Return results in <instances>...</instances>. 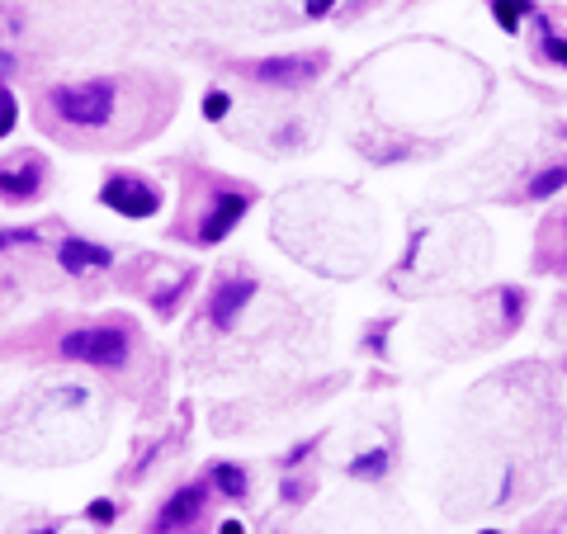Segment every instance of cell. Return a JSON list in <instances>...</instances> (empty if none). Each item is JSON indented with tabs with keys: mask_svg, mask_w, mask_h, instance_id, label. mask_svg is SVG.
I'll list each match as a JSON object with an SVG mask.
<instances>
[{
	"mask_svg": "<svg viewBox=\"0 0 567 534\" xmlns=\"http://www.w3.org/2000/svg\"><path fill=\"white\" fill-rule=\"evenodd\" d=\"M52 104H57V114L66 123H76V128H100L114 114V86L109 80H86V86H66L52 95Z\"/></svg>",
	"mask_w": 567,
	"mask_h": 534,
	"instance_id": "1",
	"label": "cell"
},
{
	"mask_svg": "<svg viewBox=\"0 0 567 534\" xmlns=\"http://www.w3.org/2000/svg\"><path fill=\"white\" fill-rule=\"evenodd\" d=\"M62 355L66 360H80V364H100V369H119L128 360V336L119 326H95V332H72L62 340Z\"/></svg>",
	"mask_w": 567,
	"mask_h": 534,
	"instance_id": "2",
	"label": "cell"
},
{
	"mask_svg": "<svg viewBox=\"0 0 567 534\" xmlns=\"http://www.w3.org/2000/svg\"><path fill=\"white\" fill-rule=\"evenodd\" d=\"M100 199H104L114 213H123V217H151V213L161 209V199L151 195V189L128 185V180H109V185L100 189Z\"/></svg>",
	"mask_w": 567,
	"mask_h": 534,
	"instance_id": "3",
	"label": "cell"
},
{
	"mask_svg": "<svg viewBox=\"0 0 567 534\" xmlns=\"http://www.w3.org/2000/svg\"><path fill=\"white\" fill-rule=\"evenodd\" d=\"M322 72V57H265L256 62V80L265 86H303Z\"/></svg>",
	"mask_w": 567,
	"mask_h": 534,
	"instance_id": "4",
	"label": "cell"
},
{
	"mask_svg": "<svg viewBox=\"0 0 567 534\" xmlns=\"http://www.w3.org/2000/svg\"><path fill=\"white\" fill-rule=\"evenodd\" d=\"M251 298H256V284H251V279H227L223 289L213 294V308H209L213 326H223V332H227V326L241 317V308L251 303Z\"/></svg>",
	"mask_w": 567,
	"mask_h": 534,
	"instance_id": "5",
	"label": "cell"
},
{
	"mask_svg": "<svg viewBox=\"0 0 567 534\" xmlns=\"http://www.w3.org/2000/svg\"><path fill=\"white\" fill-rule=\"evenodd\" d=\"M199 511H203V487H180L175 497L161 506V520H157V525H161V530H185Z\"/></svg>",
	"mask_w": 567,
	"mask_h": 534,
	"instance_id": "6",
	"label": "cell"
},
{
	"mask_svg": "<svg viewBox=\"0 0 567 534\" xmlns=\"http://www.w3.org/2000/svg\"><path fill=\"white\" fill-rule=\"evenodd\" d=\"M246 209H251V199H246V195H223V199H218V209H213V217L199 227V241H223L232 232V223H237Z\"/></svg>",
	"mask_w": 567,
	"mask_h": 534,
	"instance_id": "7",
	"label": "cell"
},
{
	"mask_svg": "<svg viewBox=\"0 0 567 534\" xmlns=\"http://www.w3.org/2000/svg\"><path fill=\"white\" fill-rule=\"evenodd\" d=\"M57 260L72 275H80V270H100V265H109V251L104 246H90V241H62V251H57Z\"/></svg>",
	"mask_w": 567,
	"mask_h": 534,
	"instance_id": "8",
	"label": "cell"
},
{
	"mask_svg": "<svg viewBox=\"0 0 567 534\" xmlns=\"http://www.w3.org/2000/svg\"><path fill=\"white\" fill-rule=\"evenodd\" d=\"M34 189H38V171H5V175H0V195H5V199H29L34 195Z\"/></svg>",
	"mask_w": 567,
	"mask_h": 534,
	"instance_id": "9",
	"label": "cell"
},
{
	"mask_svg": "<svg viewBox=\"0 0 567 534\" xmlns=\"http://www.w3.org/2000/svg\"><path fill=\"white\" fill-rule=\"evenodd\" d=\"M213 483L223 497H246V473L237 469V463H218L213 469Z\"/></svg>",
	"mask_w": 567,
	"mask_h": 534,
	"instance_id": "10",
	"label": "cell"
},
{
	"mask_svg": "<svg viewBox=\"0 0 567 534\" xmlns=\"http://www.w3.org/2000/svg\"><path fill=\"white\" fill-rule=\"evenodd\" d=\"M525 10H530L525 0H492V15H496V24H502V29H510V34L520 29V15H525Z\"/></svg>",
	"mask_w": 567,
	"mask_h": 534,
	"instance_id": "11",
	"label": "cell"
},
{
	"mask_svg": "<svg viewBox=\"0 0 567 534\" xmlns=\"http://www.w3.org/2000/svg\"><path fill=\"white\" fill-rule=\"evenodd\" d=\"M563 185H567V166H553V171H544V175H534L530 195H534V199H548V195H558Z\"/></svg>",
	"mask_w": 567,
	"mask_h": 534,
	"instance_id": "12",
	"label": "cell"
},
{
	"mask_svg": "<svg viewBox=\"0 0 567 534\" xmlns=\"http://www.w3.org/2000/svg\"><path fill=\"white\" fill-rule=\"evenodd\" d=\"M383 469H388V449H373V454H364V459L350 463L355 477H383Z\"/></svg>",
	"mask_w": 567,
	"mask_h": 534,
	"instance_id": "13",
	"label": "cell"
},
{
	"mask_svg": "<svg viewBox=\"0 0 567 534\" xmlns=\"http://www.w3.org/2000/svg\"><path fill=\"white\" fill-rule=\"evenodd\" d=\"M10 128H15V95L0 90V138H10Z\"/></svg>",
	"mask_w": 567,
	"mask_h": 534,
	"instance_id": "14",
	"label": "cell"
},
{
	"mask_svg": "<svg viewBox=\"0 0 567 534\" xmlns=\"http://www.w3.org/2000/svg\"><path fill=\"white\" fill-rule=\"evenodd\" d=\"M227 104H232V100H227V95H223V90H213V95H203V114H209V118H223V114H227Z\"/></svg>",
	"mask_w": 567,
	"mask_h": 534,
	"instance_id": "15",
	"label": "cell"
},
{
	"mask_svg": "<svg viewBox=\"0 0 567 534\" xmlns=\"http://www.w3.org/2000/svg\"><path fill=\"white\" fill-rule=\"evenodd\" d=\"M506 317H510V326L520 322V294H506Z\"/></svg>",
	"mask_w": 567,
	"mask_h": 534,
	"instance_id": "16",
	"label": "cell"
},
{
	"mask_svg": "<svg viewBox=\"0 0 567 534\" xmlns=\"http://www.w3.org/2000/svg\"><path fill=\"white\" fill-rule=\"evenodd\" d=\"M331 5H336V0H303V10H308V15H326Z\"/></svg>",
	"mask_w": 567,
	"mask_h": 534,
	"instance_id": "17",
	"label": "cell"
},
{
	"mask_svg": "<svg viewBox=\"0 0 567 534\" xmlns=\"http://www.w3.org/2000/svg\"><path fill=\"white\" fill-rule=\"evenodd\" d=\"M548 57H558V62H567V43H558V38H548Z\"/></svg>",
	"mask_w": 567,
	"mask_h": 534,
	"instance_id": "18",
	"label": "cell"
},
{
	"mask_svg": "<svg viewBox=\"0 0 567 534\" xmlns=\"http://www.w3.org/2000/svg\"><path fill=\"white\" fill-rule=\"evenodd\" d=\"M90 515H95V520H109V515H114V506L100 501V506H90Z\"/></svg>",
	"mask_w": 567,
	"mask_h": 534,
	"instance_id": "19",
	"label": "cell"
},
{
	"mask_svg": "<svg viewBox=\"0 0 567 534\" xmlns=\"http://www.w3.org/2000/svg\"><path fill=\"white\" fill-rule=\"evenodd\" d=\"M223 534H246V525H241V520H227V525H223Z\"/></svg>",
	"mask_w": 567,
	"mask_h": 534,
	"instance_id": "20",
	"label": "cell"
},
{
	"mask_svg": "<svg viewBox=\"0 0 567 534\" xmlns=\"http://www.w3.org/2000/svg\"><path fill=\"white\" fill-rule=\"evenodd\" d=\"M38 534H52V530H38Z\"/></svg>",
	"mask_w": 567,
	"mask_h": 534,
	"instance_id": "21",
	"label": "cell"
},
{
	"mask_svg": "<svg viewBox=\"0 0 567 534\" xmlns=\"http://www.w3.org/2000/svg\"><path fill=\"white\" fill-rule=\"evenodd\" d=\"M487 534H496V530H487Z\"/></svg>",
	"mask_w": 567,
	"mask_h": 534,
	"instance_id": "22",
	"label": "cell"
}]
</instances>
